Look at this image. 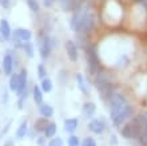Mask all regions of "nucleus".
Masks as SVG:
<instances>
[{
	"instance_id": "nucleus-19",
	"label": "nucleus",
	"mask_w": 147,
	"mask_h": 146,
	"mask_svg": "<svg viewBox=\"0 0 147 146\" xmlns=\"http://www.w3.org/2000/svg\"><path fill=\"white\" fill-rule=\"evenodd\" d=\"M40 114H42L43 117H51L52 114H54V109L51 107V106H48V105H42L40 106Z\"/></svg>"
},
{
	"instance_id": "nucleus-33",
	"label": "nucleus",
	"mask_w": 147,
	"mask_h": 146,
	"mask_svg": "<svg viewBox=\"0 0 147 146\" xmlns=\"http://www.w3.org/2000/svg\"><path fill=\"white\" fill-rule=\"evenodd\" d=\"M55 3V0H43V4H44V7L47 8H50L52 7V4Z\"/></svg>"
},
{
	"instance_id": "nucleus-32",
	"label": "nucleus",
	"mask_w": 147,
	"mask_h": 146,
	"mask_svg": "<svg viewBox=\"0 0 147 146\" xmlns=\"http://www.w3.org/2000/svg\"><path fill=\"white\" fill-rule=\"evenodd\" d=\"M0 5H1L3 8H9L11 1H9V0H0Z\"/></svg>"
},
{
	"instance_id": "nucleus-23",
	"label": "nucleus",
	"mask_w": 147,
	"mask_h": 146,
	"mask_svg": "<svg viewBox=\"0 0 147 146\" xmlns=\"http://www.w3.org/2000/svg\"><path fill=\"white\" fill-rule=\"evenodd\" d=\"M9 87L12 91H16L19 87V75H12L11 81H9Z\"/></svg>"
},
{
	"instance_id": "nucleus-31",
	"label": "nucleus",
	"mask_w": 147,
	"mask_h": 146,
	"mask_svg": "<svg viewBox=\"0 0 147 146\" xmlns=\"http://www.w3.org/2000/svg\"><path fill=\"white\" fill-rule=\"evenodd\" d=\"M139 119L142 121V123L144 125V127H147V111L146 113H142L139 115Z\"/></svg>"
},
{
	"instance_id": "nucleus-14",
	"label": "nucleus",
	"mask_w": 147,
	"mask_h": 146,
	"mask_svg": "<svg viewBox=\"0 0 147 146\" xmlns=\"http://www.w3.org/2000/svg\"><path fill=\"white\" fill-rule=\"evenodd\" d=\"M76 79H78V85H79V88L82 90V92H84V94H88L90 92V86L86 81V78L82 75V74H78L76 75Z\"/></svg>"
},
{
	"instance_id": "nucleus-21",
	"label": "nucleus",
	"mask_w": 147,
	"mask_h": 146,
	"mask_svg": "<svg viewBox=\"0 0 147 146\" xmlns=\"http://www.w3.org/2000/svg\"><path fill=\"white\" fill-rule=\"evenodd\" d=\"M42 90L44 92H50L52 90V82L50 79H47V78H43L42 81Z\"/></svg>"
},
{
	"instance_id": "nucleus-35",
	"label": "nucleus",
	"mask_w": 147,
	"mask_h": 146,
	"mask_svg": "<svg viewBox=\"0 0 147 146\" xmlns=\"http://www.w3.org/2000/svg\"><path fill=\"white\" fill-rule=\"evenodd\" d=\"M142 5H143V7H144V10H146V11H147V1H146V3H143V4H142Z\"/></svg>"
},
{
	"instance_id": "nucleus-3",
	"label": "nucleus",
	"mask_w": 147,
	"mask_h": 146,
	"mask_svg": "<svg viewBox=\"0 0 147 146\" xmlns=\"http://www.w3.org/2000/svg\"><path fill=\"white\" fill-rule=\"evenodd\" d=\"M109 103H110V111H111V118H114V117L127 105V99H126L122 94L112 92L109 98Z\"/></svg>"
},
{
	"instance_id": "nucleus-2",
	"label": "nucleus",
	"mask_w": 147,
	"mask_h": 146,
	"mask_svg": "<svg viewBox=\"0 0 147 146\" xmlns=\"http://www.w3.org/2000/svg\"><path fill=\"white\" fill-rule=\"evenodd\" d=\"M144 125L142 123V121L139 119V117L134 118L132 121H130L128 123H126V126L122 129V135L127 139H132V138H138L140 135V133L143 131Z\"/></svg>"
},
{
	"instance_id": "nucleus-25",
	"label": "nucleus",
	"mask_w": 147,
	"mask_h": 146,
	"mask_svg": "<svg viewBox=\"0 0 147 146\" xmlns=\"http://www.w3.org/2000/svg\"><path fill=\"white\" fill-rule=\"evenodd\" d=\"M139 142L142 146H147V127L143 129V131L139 135Z\"/></svg>"
},
{
	"instance_id": "nucleus-6",
	"label": "nucleus",
	"mask_w": 147,
	"mask_h": 146,
	"mask_svg": "<svg viewBox=\"0 0 147 146\" xmlns=\"http://www.w3.org/2000/svg\"><path fill=\"white\" fill-rule=\"evenodd\" d=\"M40 55L42 58H48L50 54L52 52V42H51V38L50 36H44V38L40 40Z\"/></svg>"
},
{
	"instance_id": "nucleus-30",
	"label": "nucleus",
	"mask_w": 147,
	"mask_h": 146,
	"mask_svg": "<svg viewBox=\"0 0 147 146\" xmlns=\"http://www.w3.org/2000/svg\"><path fill=\"white\" fill-rule=\"evenodd\" d=\"M82 146H96V142H95V141H94L92 138H86L84 141H83V145Z\"/></svg>"
},
{
	"instance_id": "nucleus-12",
	"label": "nucleus",
	"mask_w": 147,
	"mask_h": 146,
	"mask_svg": "<svg viewBox=\"0 0 147 146\" xmlns=\"http://www.w3.org/2000/svg\"><path fill=\"white\" fill-rule=\"evenodd\" d=\"M12 69H13V59L9 54H7L3 59V71L5 75H9L12 73Z\"/></svg>"
},
{
	"instance_id": "nucleus-4",
	"label": "nucleus",
	"mask_w": 147,
	"mask_h": 146,
	"mask_svg": "<svg viewBox=\"0 0 147 146\" xmlns=\"http://www.w3.org/2000/svg\"><path fill=\"white\" fill-rule=\"evenodd\" d=\"M86 54H87V62H88V69L91 74H96L99 70V59H98L96 51L92 46L86 48Z\"/></svg>"
},
{
	"instance_id": "nucleus-26",
	"label": "nucleus",
	"mask_w": 147,
	"mask_h": 146,
	"mask_svg": "<svg viewBox=\"0 0 147 146\" xmlns=\"http://www.w3.org/2000/svg\"><path fill=\"white\" fill-rule=\"evenodd\" d=\"M23 48H24V51H26V54H27L30 58L34 56V47H32L31 43H26V44L23 46Z\"/></svg>"
},
{
	"instance_id": "nucleus-18",
	"label": "nucleus",
	"mask_w": 147,
	"mask_h": 146,
	"mask_svg": "<svg viewBox=\"0 0 147 146\" xmlns=\"http://www.w3.org/2000/svg\"><path fill=\"white\" fill-rule=\"evenodd\" d=\"M34 101H35L38 105H42V102H43V92L39 86L34 87Z\"/></svg>"
},
{
	"instance_id": "nucleus-24",
	"label": "nucleus",
	"mask_w": 147,
	"mask_h": 146,
	"mask_svg": "<svg viewBox=\"0 0 147 146\" xmlns=\"http://www.w3.org/2000/svg\"><path fill=\"white\" fill-rule=\"evenodd\" d=\"M27 4H28V7H30L31 11H34V12L40 11V5H39V3L36 0H27Z\"/></svg>"
},
{
	"instance_id": "nucleus-28",
	"label": "nucleus",
	"mask_w": 147,
	"mask_h": 146,
	"mask_svg": "<svg viewBox=\"0 0 147 146\" xmlns=\"http://www.w3.org/2000/svg\"><path fill=\"white\" fill-rule=\"evenodd\" d=\"M68 146H79V139L75 135H71L68 138Z\"/></svg>"
},
{
	"instance_id": "nucleus-15",
	"label": "nucleus",
	"mask_w": 147,
	"mask_h": 146,
	"mask_svg": "<svg viewBox=\"0 0 147 146\" xmlns=\"http://www.w3.org/2000/svg\"><path fill=\"white\" fill-rule=\"evenodd\" d=\"M78 127V119L76 118H68L64 121V130L68 133H74Z\"/></svg>"
},
{
	"instance_id": "nucleus-1",
	"label": "nucleus",
	"mask_w": 147,
	"mask_h": 146,
	"mask_svg": "<svg viewBox=\"0 0 147 146\" xmlns=\"http://www.w3.org/2000/svg\"><path fill=\"white\" fill-rule=\"evenodd\" d=\"M70 27L72 31L82 35H87L95 27V15H94L87 4H82L74 11V15L70 20Z\"/></svg>"
},
{
	"instance_id": "nucleus-16",
	"label": "nucleus",
	"mask_w": 147,
	"mask_h": 146,
	"mask_svg": "<svg viewBox=\"0 0 147 146\" xmlns=\"http://www.w3.org/2000/svg\"><path fill=\"white\" fill-rule=\"evenodd\" d=\"M27 85V71L26 70H22V73L19 74V87H18V91L23 92L24 88Z\"/></svg>"
},
{
	"instance_id": "nucleus-7",
	"label": "nucleus",
	"mask_w": 147,
	"mask_h": 146,
	"mask_svg": "<svg viewBox=\"0 0 147 146\" xmlns=\"http://www.w3.org/2000/svg\"><path fill=\"white\" fill-rule=\"evenodd\" d=\"M60 7L63 11L70 12V11H75L78 7H80L83 4V0H59Z\"/></svg>"
},
{
	"instance_id": "nucleus-22",
	"label": "nucleus",
	"mask_w": 147,
	"mask_h": 146,
	"mask_svg": "<svg viewBox=\"0 0 147 146\" xmlns=\"http://www.w3.org/2000/svg\"><path fill=\"white\" fill-rule=\"evenodd\" d=\"M47 125H48V122H47L44 118H39L38 121H36V125H35V127H36V130L38 131H44L46 130V127H47Z\"/></svg>"
},
{
	"instance_id": "nucleus-13",
	"label": "nucleus",
	"mask_w": 147,
	"mask_h": 146,
	"mask_svg": "<svg viewBox=\"0 0 147 146\" xmlns=\"http://www.w3.org/2000/svg\"><path fill=\"white\" fill-rule=\"evenodd\" d=\"M95 110H96V106L92 102H87V103L83 106V115L84 118H91V117L95 114Z\"/></svg>"
},
{
	"instance_id": "nucleus-29",
	"label": "nucleus",
	"mask_w": 147,
	"mask_h": 146,
	"mask_svg": "<svg viewBox=\"0 0 147 146\" xmlns=\"http://www.w3.org/2000/svg\"><path fill=\"white\" fill-rule=\"evenodd\" d=\"M50 146H63V139L62 138H52L50 142Z\"/></svg>"
},
{
	"instance_id": "nucleus-17",
	"label": "nucleus",
	"mask_w": 147,
	"mask_h": 146,
	"mask_svg": "<svg viewBox=\"0 0 147 146\" xmlns=\"http://www.w3.org/2000/svg\"><path fill=\"white\" fill-rule=\"evenodd\" d=\"M56 130H58L56 123L55 122H48L46 130H44V134H46V137H48V138H52V137L56 134Z\"/></svg>"
},
{
	"instance_id": "nucleus-20",
	"label": "nucleus",
	"mask_w": 147,
	"mask_h": 146,
	"mask_svg": "<svg viewBox=\"0 0 147 146\" xmlns=\"http://www.w3.org/2000/svg\"><path fill=\"white\" fill-rule=\"evenodd\" d=\"M26 134H27V122H23L19 126L18 131H16V137L18 138H23V137H26Z\"/></svg>"
},
{
	"instance_id": "nucleus-34",
	"label": "nucleus",
	"mask_w": 147,
	"mask_h": 146,
	"mask_svg": "<svg viewBox=\"0 0 147 146\" xmlns=\"http://www.w3.org/2000/svg\"><path fill=\"white\" fill-rule=\"evenodd\" d=\"M132 1H135L136 4H143V3H146L147 0H132Z\"/></svg>"
},
{
	"instance_id": "nucleus-11",
	"label": "nucleus",
	"mask_w": 147,
	"mask_h": 146,
	"mask_svg": "<svg viewBox=\"0 0 147 146\" xmlns=\"http://www.w3.org/2000/svg\"><path fill=\"white\" fill-rule=\"evenodd\" d=\"M0 34L5 40H8L9 36H11V27H9V23L5 19L0 20Z\"/></svg>"
},
{
	"instance_id": "nucleus-10",
	"label": "nucleus",
	"mask_w": 147,
	"mask_h": 146,
	"mask_svg": "<svg viewBox=\"0 0 147 146\" xmlns=\"http://www.w3.org/2000/svg\"><path fill=\"white\" fill-rule=\"evenodd\" d=\"M88 129L95 134H100L105 130V123L99 121V119H92L91 122L88 123Z\"/></svg>"
},
{
	"instance_id": "nucleus-27",
	"label": "nucleus",
	"mask_w": 147,
	"mask_h": 146,
	"mask_svg": "<svg viewBox=\"0 0 147 146\" xmlns=\"http://www.w3.org/2000/svg\"><path fill=\"white\" fill-rule=\"evenodd\" d=\"M38 75L40 79H43V78H46V69H44V66L43 65H39L38 66Z\"/></svg>"
},
{
	"instance_id": "nucleus-9",
	"label": "nucleus",
	"mask_w": 147,
	"mask_h": 146,
	"mask_svg": "<svg viewBox=\"0 0 147 146\" xmlns=\"http://www.w3.org/2000/svg\"><path fill=\"white\" fill-rule=\"evenodd\" d=\"M13 36H15L16 40H20V42H28V40H31L32 34H31V31L26 30V28H18V30L13 32Z\"/></svg>"
},
{
	"instance_id": "nucleus-5",
	"label": "nucleus",
	"mask_w": 147,
	"mask_h": 146,
	"mask_svg": "<svg viewBox=\"0 0 147 146\" xmlns=\"http://www.w3.org/2000/svg\"><path fill=\"white\" fill-rule=\"evenodd\" d=\"M131 114H132V107L127 103L119 113H118V114H116L115 117H114V118H112L114 125H115V126H118V125H120V123H123L126 119L131 117Z\"/></svg>"
},
{
	"instance_id": "nucleus-8",
	"label": "nucleus",
	"mask_w": 147,
	"mask_h": 146,
	"mask_svg": "<svg viewBox=\"0 0 147 146\" xmlns=\"http://www.w3.org/2000/svg\"><path fill=\"white\" fill-rule=\"evenodd\" d=\"M66 51H67V55H68L70 60H72V62L78 60V58H79V51H78V47L74 40H67L66 42Z\"/></svg>"
}]
</instances>
